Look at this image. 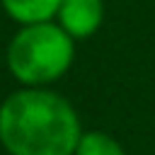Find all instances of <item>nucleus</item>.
I'll return each instance as SVG.
<instances>
[{"instance_id": "obj_1", "label": "nucleus", "mask_w": 155, "mask_h": 155, "mask_svg": "<svg viewBox=\"0 0 155 155\" xmlns=\"http://www.w3.org/2000/svg\"><path fill=\"white\" fill-rule=\"evenodd\" d=\"M80 136L75 109L56 92L27 87L0 104V143L10 155H75Z\"/></svg>"}, {"instance_id": "obj_4", "label": "nucleus", "mask_w": 155, "mask_h": 155, "mask_svg": "<svg viewBox=\"0 0 155 155\" xmlns=\"http://www.w3.org/2000/svg\"><path fill=\"white\" fill-rule=\"evenodd\" d=\"M0 2H2V10L22 27L48 22L61 7V0H0Z\"/></svg>"}, {"instance_id": "obj_5", "label": "nucleus", "mask_w": 155, "mask_h": 155, "mask_svg": "<svg viewBox=\"0 0 155 155\" xmlns=\"http://www.w3.org/2000/svg\"><path fill=\"white\" fill-rule=\"evenodd\" d=\"M75 155H126L124 148L104 131H87L80 136Z\"/></svg>"}, {"instance_id": "obj_2", "label": "nucleus", "mask_w": 155, "mask_h": 155, "mask_svg": "<svg viewBox=\"0 0 155 155\" xmlns=\"http://www.w3.org/2000/svg\"><path fill=\"white\" fill-rule=\"evenodd\" d=\"M73 36L51 22L24 24L7 46V68L27 87L58 80L73 63Z\"/></svg>"}, {"instance_id": "obj_3", "label": "nucleus", "mask_w": 155, "mask_h": 155, "mask_svg": "<svg viewBox=\"0 0 155 155\" xmlns=\"http://www.w3.org/2000/svg\"><path fill=\"white\" fill-rule=\"evenodd\" d=\"M58 24L73 39L92 36L102 19H104V2L102 0H61L58 7Z\"/></svg>"}]
</instances>
